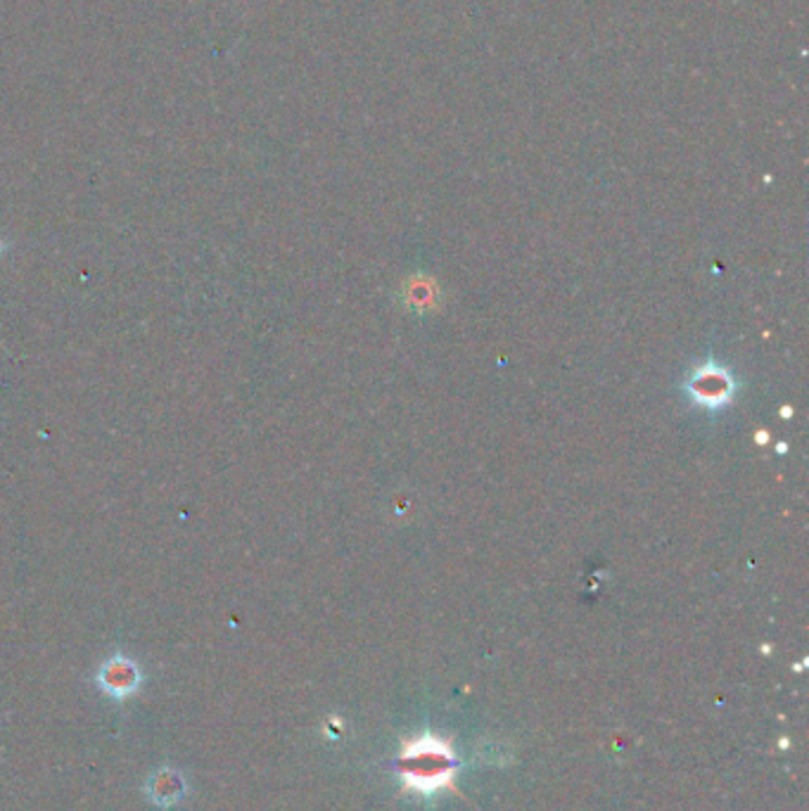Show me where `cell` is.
<instances>
[{
  "mask_svg": "<svg viewBox=\"0 0 809 811\" xmlns=\"http://www.w3.org/2000/svg\"><path fill=\"white\" fill-rule=\"evenodd\" d=\"M98 685L112 697H127L141 685V667L127 655H112L105 659L98 671Z\"/></svg>",
  "mask_w": 809,
  "mask_h": 811,
  "instance_id": "obj_3",
  "label": "cell"
},
{
  "mask_svg": "<svg viewBox=\"0 0 809 811\" xmlns=\"http://www.w3.org/2000/svg\"><path fill=\"white\" fill-rule=\"evenodd\" d=\"M418 752L408 754L406 762H408V772H406V778H411V783H414L416 788H423V790H432L437 786H442V783H447V774H449V752L444 746H440V742L435 740H425V742H418Z\"/></svg>",
  "mask_w": 809,
  "mask_h": 811,
  "instance_id": "obj_2",
  "label": "cell"
},
{
  "mask_svg": "<svg viewBox=\"0 0 809 811\" xmlns=\"http://www.w3.org/2000/svg\"><path fill=\"white\" fill-rule=\"evenodd\" d=\"M5 250H8V245H5V240H3V236H0V259H3V254H5Z\"/></svg>",
  "mask_w": 809,
  "mask_h": 811,
  "instance_id": "obj_4",
  "label": "cell"
},
{
  "mask_svg": "<svg viewBox=\"0 0 809 811\" xmlns=\"http://www.w3.org/2000/svg\"><path fill=\"white\" fill-rule=\"evenodd\" d=\"M683 390L691 394V402L698 404L701 408H722L724 404H729V398L734 396V378L731 373H726L724 368L710 363L695 368L689 382L683 384Z\"/></svg>",
  "mask_w": 809,
  "mask_h": 811,
  "instance_id": "obj_1",
  "label": "cell"
}]
</instances>
